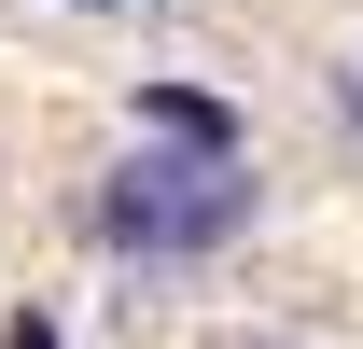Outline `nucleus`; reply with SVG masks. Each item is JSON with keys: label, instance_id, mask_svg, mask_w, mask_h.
I'll list each match as a JSON object with an SVG mask.
<instances>
[{"label": "nucleus", "instance_id": "f257e3e1", "mask_svg": "<svg viewBox=\"0 0 363 349\" xmlns=\"http://www.w3.org/2000/svg\"><path fill=\"white\" fill-rule=\"evenodd\" d=\"M252 210H266V182H252V154H196V140H140V154H112L84 196L98 252L112 265H210L252 238Z\"/></svg>", "mask_w": 363, "mask_h": 349}, {"label": "nucleus", "instance_id": "f03ea898", "mask_svg": "<svg viewBox=\"0 0 363 349\" xmlns=\"http://www.w3.org/2000/svg\"><path fill=\"white\" fill-rule=\"evenodd\" d=\"M140 140H196V154H238V112L196 84H140Z\"/></svg>", "mask_w": 363, "mask_h": 349}, {"label": "nucleus", "instance_id": "39448f33", "mask_svg": "<svg viewBox=\"0 0 363 349\" xmlns=\"http://www.w3.org/2000/svg\"><path fill=\"white\" fill-rule=\"evenodd\" d=\"M266 349H279V336H266Z\"/></svg>", "mask_w": 363, "mask_h": 349}, {"label": "nucleus", "instance_id": "20e7f679", "mask_svg": "<svg viewBox=\"0 0 363 349\" xmlns=\"http://www.w3.org/2000/svg\"><path fill=\"white\" fill-rule=\"evenodd\" d=\"M350 112H363V56H350Z\"/></svg>", "mask_w": 363, "mask_h": 349}, {"label": "nucleus", "instance_id": "7ed1b4c3", "mask_svg": "<svg viewBox=\"0 0 363 349\" xmlns=\"http://www.w3.org/2000/svg\"><path fill=\"white\" fill-rule=\"evenodd\" d=\"M56 14H126V0H56Z\"/></svg>", "mask_w": 363, "mask_h": 349}]
</instances>
